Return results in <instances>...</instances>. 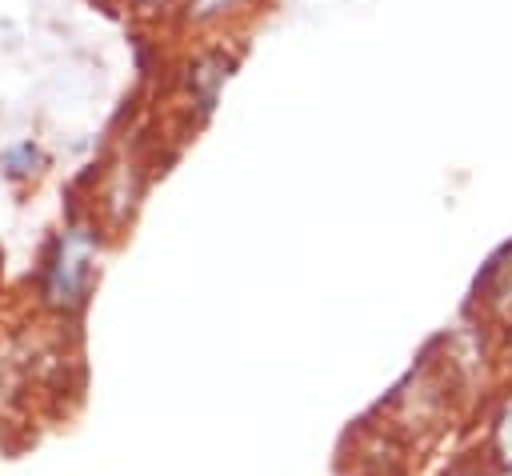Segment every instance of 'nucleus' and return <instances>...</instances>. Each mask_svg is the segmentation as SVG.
I'll return each mask as SVG.
<instances>
[{
  "label": "nucleus",
  "mask_w": 512,
  "mask_h": 476,
  "mask_svg": "<svg viewBox=\"0 0 512 476\" xmlns=\"http://www.w3.org/2000/svg\"><path fill=\"white\" fill-rule=\"evenodd\" d=\"M96 280V236L84 224H72L60 232L56 248L44 260L40 272V296L52 312H76Z\"/></svg>",
  "instance_id": "nucleus-1"
},
{
  "label": "nucleus",
  "mask_w": 512,
  "mask_h": 476,
  "mask_svg": "<svg viewBox=\"0 0 512 476\" xmlns=\"http://www.w3.org/2000/svg\"><path fill=\"white\" fill-rule=\"evenodd\" d=\"M492 476H512V392L492 408L488 432H484V460Z\"/></svg>",
  "instance_id": "nucleus-2"
},
{
  "label": "nucleus",
  "mask_w": 512,
  "mask_h": 476,
  "mask_svg": "<svg viewBox=\"0 0 512 476\" xmlns=\"http://www.w3.org/2000/svg\"><path fill=\"white\" fill-rule=\"evenodd\" d=\"M228 4H236V0H196V16H212V12H224Z\"/></svg>",
  "instance_id": "nucleus-3"
},
{
  "label": "nucleus",
  "mask_w": 512,
  "mask_h": 476,
  "mask_svg": "<svg viewBox=\"0 0 512 476\" xmlns=\"http://www.w3.org/2000/svg\"><path fill=\"white\" fill-rule=\"evenodd\" d=\"M464 476H492V472H488V468L480 464V468H472V472H464Z\"/></svg>",
  "instance_id": "nucleus-4"
}]
</instances>
